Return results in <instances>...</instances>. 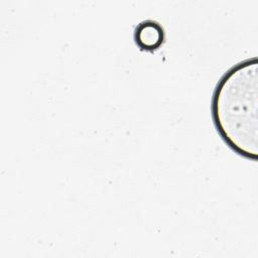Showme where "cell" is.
<instances>
[{
	"mask_svg": "<svg viewBox=\"0 0 258 258\" xmlns=\"http://www.w3.org/2000/svg\"><path fill=\"white\" fill-rule=\"evenodd\" d=\"M215 128L238 155L258 157V59L242 60L219 80L212 97Z\"/></svg>",
	"mask_w": 258,
	"mask_h": 258,
	"instance_id": "1",
	"label": "cell"
},
{
	"mask_svg": "<svg viewBox=\"0 0 258 258\" xmlns=\"http://www.w3.org/2000/svg\"><path fill=\"white\" fill-rule=\"evenodd\" d=\"M136 44L143 50L157 49L163 42L164 31L162 26L152 20L138 24L134 34Z\"/></svg>",
	"mask_w": 258,
	"mask_h": 258,
	"instance_id": "2",
	"label": "cell"
}]
</instances>
